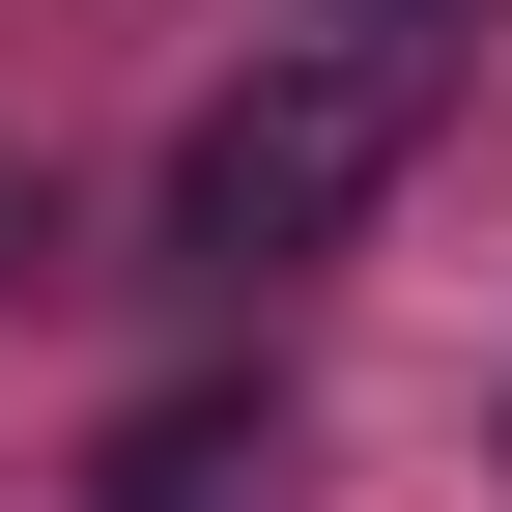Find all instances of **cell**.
Returning <instances> with one entry per match:
<instances>
[{
    "label": "cell",
    "mask_w": 512,
    "mask_h": 512,
    "mask_svg": "<svg viewBox=\"0 0 512 512\" xmlns=\"http://www.w3.org/2000/svg\"><path fill=\"white\" fill-rule=\"evenodd\" d=\"M399 171H427V57H399V29H313V57H256V86H200L171 256H200V285H285V256H342Z\"/></svg>",
    "instance_id": "1"
},
{
    "label": "cell",
    "mask_w": 512,
    "mask_h": 512,
    "mask_svg": "<svg viewBox=\"0 0 512 512\" xmlns=\"http://www.w3.org/2000/svg\"><path fill=\"white\" fill-rule=\"evenodd\" d=\"M256 484H285V427H256V399H143L86 512H256Z\"/></svg>",
    "instance_id": "2"
}]
</instances>
